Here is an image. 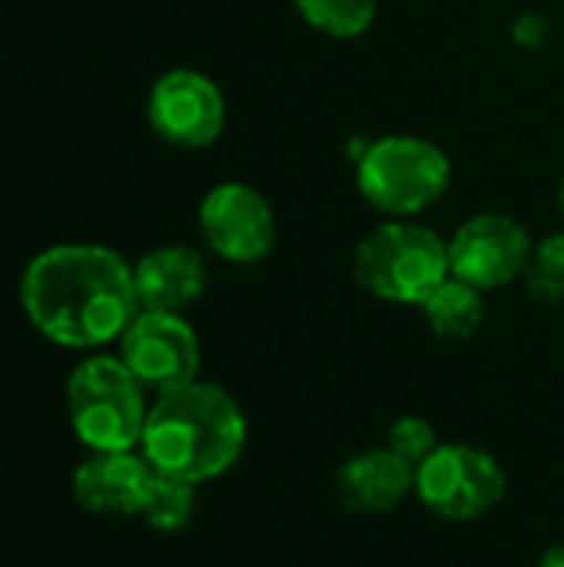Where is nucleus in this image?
I'll return each instance as SVG.
<instances>
[{
	"label": "nucleus",
	"instance_id": "1",
	"mask_svg": "<svg viewBox=\"0 0 564 567\" xmlns=\"http://www.w3.org/2000/svg\"><path fill=\"white\" fill-rule=\"evenodd\" d=\"M20 306L47 342L96 352L120 342L140 312L133 262L100 243L50 246L23 269Z\"/></svg>",
	"mask_w": 564,
	"mask_h": 567
},
{
	"label": "nucleus",
	"instance_id": "2",
	"mask_svg": "<svg viewBox=\"0 0 564 567\" xmlns=\"http://www.w3.org/2000/svg\"><path fill=\"white\" fill-rule=\"evenodd\" d=\"M246 435L249 425L239 402L223 385L196 379L153 399L140 455L160 475L203 485L239 462Z\"/></svg>",
	"mask_w": 564,
	"mask_h": 567
},
{
	"label": "nucleus",
	"instance_id": "3",
	"mask_svg": "<svg viewBox=\"0 0 564 567\" xmlns=\"http://www.w3.org/2000/svg\"><path fill=\"white\" fill-rule=\"evenodd\" d=\"M356 282L392 306H422L449 276V239L419 219H386L352 252Z\"/></svg>",
	"mask_w": 564,
	"mask_h": 567
},
{
	"label": "nucleus",
	"instance_id": "4",
	"mask_svg": "<svg viewBox=\"0 0 564 567\" xmlns=\"http://www.w3.org/2000/svg\"><path fill=\"white\" fill-rule=\"evenodd\" d=\"M356 186L386 219H419L452 186V159L425 136L389 133L356 153Z\"/></svg>",
	"mask_w": 564,
	"mask_h": 567
},
{
	"label": "nucleus",
	"instance_id": "5",
	"mask_svg": "<svg viewBox=\"0 0 564 567\" xmlns=\"http://www.w3.org/2000/svg\"><path fill=\"white\" fill-rule=\"evenodd\" d=\"M66 412L73 435L90 452H136L150 405L120 355L93 352L66 379Z\"/></svg>",
	"mask_w": 564,
	"mask_h": 567
},
{
	"label": "nucleus",
	"instance_id": "6",
	"mask_svg": "<svg viewBox=\"0 0 564 567\" xmlns=\"http://www.w3.org/2000/svg\"><path fill=\"white\" fill-rule=\"evenodd\" d=\"M509 492L502 462L465 442L439 445L416 468V498L442 522L472 525L492 515Z\"/></svg>",
	"mask_w": 564,
	"mask_h": 567
},
{
	"label": "nucleus",
	"instance_id": "7",
	"mask_svg": "<svg viewBox=\"0 0 564 567\" xmlns=\"http://www.w3.org/2000/svg\"><path fill=\"white\" fill-rule=\"evenodd\" d=\"M120 359L146 392L166 395L199 379L203 349L183 312L140 309L120 336Z\"/></svg>",
	"mask_w": 564,
	"mask_h": 567
},
{
	"label": "nucleus",
	"instance_id": "8",
	"mask_svg": "<svg viewBox=\"0 0 564 567\" xmlns=\"http://www.w3.org/2000/svg\"><path fill=\"white\" fill-rule=\"evenodd\" d=\"M146 116L153 133L180 150H206L226 130V96L213 76L193 66H176L156 76Z\"/></svg>",
	"mask_w": 564,
	"mask_h": 567
},
{
	"label": "nucleus",
	"instance_id": "9",
	"mask_svg": "<svg viewBox=\"0 0 564 567\" xmlns=\"http://www.w3.org/2000/svg\"><path fill=\"white\" fill-rule=\"evenodd\" d=\"M529 229L505 213H475L449 239V269L455 279L492 292L525 276L532 259Z\"/></svg>",
	"mask_w": 564,
	"mask_h": 567
},
{
	"label": "nucleus",
	"instance_id": "10",
	"mask_svg": "<svg viewBox=\"0 0 564 567\" xmlns=\"http://www.w3.org/2000/svg\"><path fill=\"white\" fill-rule=\"evenodd\" d=\"M199 233L219 259L253 266L276 246V213L256 186L219 183L199 203Z\"/></svg>",
	"mask_w": 564,
	"mask_h": 567
},
{
	"label": "nucleus",
	"instance_id": "11",
	"mask_svg": "<svg viewBox=\"0 0 564 567\" xmlns=\"http://www.w3.org/2000/svg\"><path fill=\"white\" fill-rule=\"evenodd\" d=\"M153 465L136 452H93L73 472V498L90 515L133 518L143 512Z\"/></svg>",
	"mask_w": 564,
	"mask_h": 567
},
{
	"label": "nucleus",
	"instance_id": "12",
	"mask_svg": "<svg viewBox=\"0 0 564 567\" xmlns=\"http://www.w3.org/2000/svg\"><path fill=\"white\" fill-rule=\"evenodd\" d=\"M133 286L140 309L183 312L203 299L209 266L193 246H156L133 262Z\"/></svg>",
	"mask_w": 564,
	"mask_h": 567
},
{
	"label": "nucleus",
	"instance_id": "13",
	"mask_svg": "<svg viewBox=\"0 0 564 567\" xmlns=\"http://www.w3.org/2000/svg\"><path fill=\"white\" fill-rule=\"evenodd\" d=\"M409 495H416V468L402 462L389 445L356 452L336 472L339 505L359 515H386Z\"/></svg>",
	"mask_w": 564,
	"mask_h": 567
},
{
	"label": "nucleus",
	"instance_id": "14",
	"mask_svg": "<svg viewBox=\"0 0 564 567\" xmlns=\"http://www.w3.org/2000/svg\"><path fill=\"white\" fill-rule=\"evenodd\" d=\"M419 309L425 316V326L439 339L465 342L485 322V292L462 282V279H455V276H449Z\"/></svg>",
	"mask_w": 564,
	"mask_h": 567
},
{
	"label": "nucleus",
	"instance_id": "15",
	"mask_svg": "<svg viewBox=\"0 0 564 567\" xmlns=\"http://www.w3.org/2000/svg\"><path fill=\"white\" fill-rule=\"evenodd\" d=\"M299 17L322 37L356 40L379 17V0H296Z\"/></svg>",
	"mask_w": 564,
	"mask_h": 567
},
{
	"label": "nucleus",
	"instance_id": "16",
	"mask_svg": "<svg viewBox=\"0 0 564 567\" xmlns=\"http://www.w3.org/2000/svg\"><path fill=\"white\" fill-rule=\"evenodd\" d=\"M193 515H196V485L153 472V482H150L140 518L153 532L173 535V532H183L193 522Z\"/></svg>",
	"mask_w": 564,
	"mask_h": 567
},
{
	"label": "nucleus",
	"instance_id": "17",
	"mask_svg": "<svg viewBox=\"0 0 564 567\" xmlns=\"http://www.w3.org/2000/svg\"><path fill=\"white\" fill-rule=\"evenodd\" d=\"M525 289L532 299L545 306L564 302V233H552L542 243H535L529 269H525Z\"/></svg>",
	"mask_w": 564,
	"mask_h": 567
},
{
	"label": "nucleus",
	"instance_id": "18",
	"mask_svg": "<svg viewBox=\"0 0 564 567\" xmlns=\"http://www.w3.org/2000/svg\"><path fill=\"white\" fill-rule=\"evenodd\" d=\"M386 445L402 458L409 462L412 468H419L442 442H439V432L429 419L422 415H402L389 425V435H386Z\"/></svg>",
	"mask_w": 564,
	"mask_h": 567
},
{
	"label": "nucleus",
	"instance_id": "19",
	"mask_svg": "<svg viewBox=\"0 0 564 567\" xmlns=\"http://www.w3.org/2000/svg\"><path fill=\"white\" fill-rule=\"evenodd\" d=\"M535 567H564V545H552Z\"/></svg>",
	"mask_w": 564,
	"mask_h": 567
},
{
	"label": "nucleus",
	"instance_id": "20",
	"mask_svg": "<svg viewBox=\"0 0 564 567\" xmlns=\"http://www.w3.org/2000/svg\"><path fill=\"white\" fill-rule=\"evenodd\" d=\"M558 203H562V213H564V176H562V189H558Z\"/></svg>",
	"mask_w": 564,
	"mask_h": 567
}]
</instances>
